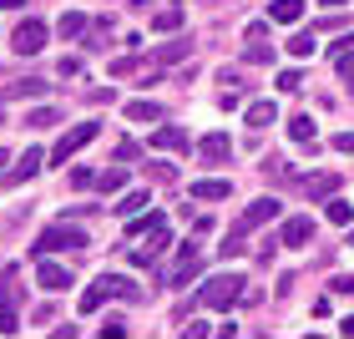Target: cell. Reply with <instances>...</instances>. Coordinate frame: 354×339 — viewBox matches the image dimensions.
Listing matches in <instances>:
<instances>
[{
    "label": "cell",
    "mask_w": 354,
    "mask_h": 339,
    "mask_svg": "<svg viewBox=\"0 0 354 339\" xmlns=\"http://www.w3.org/2000/svg\"><path fill=\"white\" fill-rule=\"evenodd\" d=\"M127 122H157V107L152 102H127Z\"/></svg>",
    "instance_id": "cell-28"
},
{
    "label": "cell",
    "mask_w": 354,
    "mask_h": 339,
    "mask_svg": "<svg viewBox=\"0 0 354 339\" xmlns=\"http://www.w3.org/2000/svg\"><path fill=\"white\" fill-rule=\"evenodd\" d=\"M283 46H288V56H299V61H304V56H314V36H309V30H299V36H288Z\"/></svg>",
    "instance_id": "cell-27"
},
{
    "label": "cell",
    "mask_w": 354,
    "mask_h": 339,
    "mask_svg": "<svg viewBox=\"0 0 354 339\" xmlns=\"http://www.w3.org/2000/svg\"><path fill=\"white\" fill-rule=\"evenodd\" d=\"M30 96H46V82H36V76H21V82H10L6 91H0V102H30Z\"/></svg>",
    "instance_id": "cell-15"
},
{
    "label": "cell",
    "mask_w": 354,
    "mask_h": 339,
    "mask_svg": "<svg viewBox=\"0 0 354 339\" xmlns=\"http://www.w3.org/2000/svg\"><path fill=\"white\" fill-rule=\"evenodd\" d=\"M157 223H167L162 213H137V218H127V238H142V233H152Z\"/></svg>",
    "instance_id": "cell-23"
},
{
    "label": "cell",
    "mask_w": 354,
    "mask_h": 339,
    "mask_svg": "<svg viewBox=\"0 0 354 339\" xmlns=\"http://www.w3.org/2000/svg\"><path fill=\"white\" fill-rule=\"evenodd\" d=\"M288 137H294V142H304V147H309V142L319 137V127H314V117H309V111H299V117H288Z\"/></svg>",
    "instance_id": "cell-21"
},
{
    "label": "cell",
    "mask_w": 354,
    "mask_h": 339,
    "mask_svg": "<svg viewBox=\"0 0 354 339\" xmlns=\"http://www.w3.org/2000/svg\"><path fill=\"white\" fill-rule=\"evenodd\" d=\"M96 132H102V122H76L71 132L51 147V163H66V157H76V152L86 147V142H96Z\"/></svg>",
    "instance_id": "cell-5"
},
{
    "label": "cell",
    "mask_w": 354,
    "mask_h": 339,
    "mask_svg": "<svg viewBox=\"0 0 354 339\" xmlns=\"http://www.w3.org/2000/svg\"><path fill=\"white\" fill-rule=\"evenodd\" d=\"M319 6H329V10H344V6H349V0H319Z\"/></svg>",
    "instance_id": "cell-41"
},
{
    "label": "cell",
    "mask_w": 354,
    "mask_h": 339,
    "mask_svg": "<svg viewBox=\"0 0 354 339\" xmlns=\"http://www.w3.org/2000/svg\"><path fill=\"white\" fill-rule=\"evenodd\" d=\"M339 329H344V334H354V314H349V319H344V324H339Z\"/></svg>",
    "instance_id": "cell-43"
},
{
    "label": "cell",
    "mask_w": 354,
    "mask_h": 339,
    "mask_svg": "<svg viewBox=\"0 0 354 339\" xmlns=\"http://www.w3.org/2000/svg\"><path fill=\"white\" fill-rule=\"evenodd\" d=\"M117 294H127L132 299L137 288H132V279H122V273H102V279H96L86 294H82V314H91V309H102L106 299H117Z\"/></svg>",
    "instance_id": "cell-4"
},
{
    "label": "cell",
    "mask_w": 354,
    "mask_h": 339,
    "mask_svg": "<svg viewBox=\"0 0 354 339\" xmlns=\"http://www.w3.org/2000/svg\"><path fill=\"white\" fill-rule=\"evenodd\" d=\"M324 218H329V223H339V228H349V223H354V203H344V198H329Z\"/></svg>",
    "instance_id": "cell-24"
},
{
    "label": "cell",
    "mask_w": 354,
    "mask_h": 339,
    "mask_svg": "<svg viewBox=\"0 0 354 339\" xmlns=\"http://www.w3.org/2000/svg\"><path fill=\"white\" fill-rule=\"evenodd\" d=\"M238 294H243V279H238V273H213V279L198 288V304L203 309H228V304H238Z\"/></svg>",
    "instance_id": "cell-3"
},
{
    "label": "cell",
    "mask_w": 354,
    "mask_h": 339,
    "mask_svg": "<svg viewBox=\"0 0 354 339\" xmlns=\"http://www.w3.org/2000/svg\"><path fill=\"white\" fill-rule=\"evenodd\" d=\"M56 71H61V76H82V71H86V61H82V56H61V66H56Z\"/></svg>",
    "instance_id": "cell-33"
},
{
    "label": "cell",
    "mask_w": 354,
    "mask_h": 339,
    "mask_svg": "<svg viewBox=\"0 0 354 339\" xmlns=\"http://www.w3.org/2000/svg\"><path fill=\"white\" fill-rule=\"evenodd\" d=\"M147 172H152V183H162V187H167V183H177V167H172V163H152Z\"/></svg>",
    "instance_id": "cell-31"
},
{
    "label": "cell",
    "mask_w": 354,
    "mask_h": 339,
    "mask_svg": "<svg viewBox=\"0 0 354 339\" xmlns=\"http://www.w3.org/2000/svg\"><path fill=\"white\" fill-rule=\"evenodd\" d=\"M41 163H51V152H41V147L21 152V157H15V167H6V187H21L26 177H36V172H41Z\"/></svg>",
    "instance_id": "cell-7"
},
{
    "label": "cell",
    "mask_w": 354,
    "mask_h": 339,
    "mask_svg": "<svg viewBox=\"0 0 354 339\" xmlns=\"http://www.w3.org/2000/svg\"><path fill=\"white\" fill-rule=\"evenodd\" d=\"M96 183H102V192H117V187L127 183V167L117 163V167H111V172H102V177H96Z\"/></svg>",
    "instance_id": "cell-30"
},
{
    "label": "cell",
    "mask_w": 354,
    "mask_h": 339,
    "mask_svg": "<svg viewBox=\"0 0 354 339\" xmlns=\"http://www.w3.org/2000/svg\"><path fill=\"white\" fill-rule=\"evenodd\" d=\"M0 6H6V10H21V6H26V0H0Z\"/></svg>",
    "instance_id": "cell-42"
},
{
    "label": "cell",
    "mask_w": 354,
    "mask_h": 339,
    "mask_svg": "<svg viewBox=\"0 0 354 339\" xmlns=\"http://www.w3.org/2000/svg\"><path fill=\"white\" fill-rule=\"evenodd\" d=\"M51 122H61L56 107H30V111H26V127H30V132H36V127H51Z\"/></svg>",
    "instance_id": "cell-25"
},
{
    "label": "cell",
    "mask_w": 354,
    "mask_h": 339,
    "mask_svg": "<svg viewBox=\"0 0 354 339\" xmlns=\"http://www.w3.org/2000/svg\"><path fill=\"white\" fill-rule=\"evenodd\" d=\"M329 288H334V294H354V273H339V279H334Z\"/></svg>",
    "instance_id": "cell-37"
},
{
    "label": "cell",
    "mask_w": 354,
    "mask_h": 339,
    "mask_svg": "<svg viewBox=\"0 0 354 339\" xmlns=\"http://www.w3.org/2000/svg\"><path fill=\"white\" fill-rule=\"evenodd\" d=\"M46 41H51V30H46L41 21H21V26H15V41H10V46H15L21 56H36Z\"/></svg>",
    "instance_id": "cell-8"
},
{
    "label": "cell",
    "mask_w": 354,
    "mask_h": 339,
    "mask_svg": "<svg viewBox=\"0 0 354 339\" xmlns=\"http://www.w3.org/2000/svg\"><path fill=\"white\" fill-rule=\"evenodd\" d=\"M91 183H96L91 167H76V172H71V187H91Z\"/></svg>",
    "instance_id": "cell-35"
},
{
    "label": "cell",
    "mask_w": 354,
    "mask_h": 339,
    "mask_svg": "<svg viewBox=\"0 0 354 339\" xmlns=\"http://www.w3.org/2000/svg\"><path fill=\"white\" fill-rule=\"evenodd\" d=\"M268 21H279V26H299V21H304V0H273V6H268Z\"/></svg>",
    "instance_id": "cell-19"
},
{
    "label": "cell",
    "mask_w": 354,
    "mask_h": 339,
    "mask_svg": "<svg viewBox=\"0 0 354 339\" xmlns=\"http://www.w3.org/2000/svg\"><path fill=\"white\" fill-rule=\"evenodd\" d=\"M198 157H203V163H228V157H233L228 132H207V137L198 142Z\"/></svg>",
    "instance_id": "cell-11"
},
{
    "label": "cell",
    "mask_w": 354,
    "mask_h": 339,
    "mask_svg": "<svg viewBox=\"0 0 354 339\" xmlns=\"http://www.w3.org/2000/svg\"><path fill=\"white\" fill-rule=\"evenodd\" d=\"M86 244H91V238L82 228H71V223H51V228L36 238V258L41 253H82Z\"/></svg>",
    "instance_id": "cell-2"
},
{
    "label": "cell",
    "mask_w": 354,
    "mask_h": 339,
    "mask_svg": "<svg viewBox=\"0 0 354 339\" xmlns=\"http://www.w3.org/2000/svg\"><path fill=\"white\" fill-rule=\"evenodd\" d=\"M167 244H172V233H167V223H157V228H152V233H142V248H137L132 258H137V264H157V253H162Z\"/></svg>",
    "instance_id": "cell-10"
},
{
    "label": "cell",
    "mask_w": 354,
    "mask_h": 339,
    "mask_svg": "<svg viewBox=\"0 0 354 339\" xmlns=\"http://www.w3.org/2000/svg\"><path fill=\"white\" fill-rule=\"evenodd\" d=\"M314 238V218H288L283 228H279V244L283 248H304Z\"/></svg>",
    "instance_id": "cell-12"
},
{
    "label": "cell",
    "mask_w": 354,
    "mask_h": 339,
    "mask_svg": "<svg viewBox=\"0 0 354 339\" xmlns=\"http://www.w3.org/2000/svg\"><path fill=\"white\" fill-rule=\"evenodd\" d=\"M344 51H354V36H339V41H334V46H329V56H334V61H339Z\"/></svg>",
    "instance_id": "cell-38"
},
{
    "label": "cell",
    "mask_w": 354,
    "mask_h": 339,
    "mask_svg": "<svg viewBox=\"0 0 354 339\" xmlns=\"http://www.w3.org/2000/svg\"><path fill=\"white\" fill-rule=\"evenodd\" d=\"M304 198H334L339 192V172H314V177H304Z\"/></svg>",
    "instance_id": "cell-13"
},
{
    "label": "cell",
    "mask_w": 354,
    "mask_h": 339,
    "mask_svg": "<svg viewBox=\"0 0 354 339\" xmlns=\"http://www.w3.org/2000/svg\"><path fill=\"white\" fill-rule=\"evenodd\" d=\"M273 218H279V203H273V198H253L243 208V218H238V228L253 233V228H263V223H273Z\"/></svg>",
    "instance_id": "cell-9"
},
{
    "label": "cell",
    "mask_w": 354,
    "mask_h": 339,
    "mask_svg": "<svg viewBox=\"0 0 354 339\" xmlns=\"http://www.w3.org/2000/svg\"><path fill=\"white\" fill-rule=\"evenodd\" d=\"M102 334H106V339H122V334H127V324H122V319H106Z\"/></svg>",
    "instance_id": "cell-39"
},
{
    "label": "cell",
    "mask_w": 354,
    "mask_h": 339,
    "mask_svg": "<svg viewBox=\"0 0 354 339\" xmlns=\"http://www.w3.org/2000/svg\"><path fill=\"white\" fill-rule=\"evenodd\" d=\"M334 66H339V76H344V86L354 91V51H344L339 61H334Z\"/></svg>",
    "instance_id": "cell-32"
},
{
    "label": "cell",
    "mask_w": 354,
    "mask_h": 339,
    "mask_svg": "<svg viewBox=\"0 0 354 339\" xmlns=\"http://www.w3.org/2000/svg\"><path fill=\"white\" fill-rule=\"evenodd\" d=\"M36 284L46 288V294H66L76 279H71V273L61 268V264H51V253H41V258H36Z\"/></svg>",
    "instance_id": "cell-6"
},
{
    "label": "cell",
    "mask_w": 354,
    "mask_h": 339,
    "mask_svg": "<svg viewBox=\"0 0 354 339\" xmlns=\"http://www.w3.org/2000/svg\"><path fill=\"white\" fill-rule=\"evenodd\" d=\"M198 273H203V253H183V258H177V268H172V288H187Z\"/></svg>",
    "instance_id": "cell-18"
},
{
    "label": "cell",
    "mask_w": 354,
    "mask_h": 339,
    "mask_svg": "<svg viewBox=\"0 0 354 339\" xmlns=\"http://www.w3.org/2000/svg\"><path fill=\"white\" fill-rule=\"evenodd\" d=\"M187 56H192V41H187V36H177V41H162V46L152 51V61H157V66H172V61H187Z\"/></svg>",
    "instance_id": "cell-14"
},
{
    "label": "cell",
    "mask_w": 354,
    "mask_h": 339,
    "mask_svg": "<svg viewBox=\"0 0 354 339\" xmlns=\"http://www.w3.org/2000/svg\"><path fill=\"white\" fill-rule=\"evenodd\" d=\"M273 117H279V102H253V107H248V127H253V132L273 127Z\"/></svg>",
    "instance_id": "cell-22"
},
{
    "label": "cell",
    "mask_w": 354,
    "mask_h": 339,
    "mask_svg": "<svg viewBox=\"0 0 354 339\" xmlns=\"http://www.w3.org/2000/svg\"><path fill=\"white\" fill-rule=\"evenodd\" d=\"M137 152H142V147H137V142H132V137H127V142H117V157H122V163H132V157H137Z\"/></svg>",
    "instance_id": "cell-36"
},
{
    "label": "cell",
    "mask_w": 354,
    "mask_h": 339,
    "mask_svg": "<svg viewBox=\"0 0 354 339\" xmlns=\"http://www.w3.org/2000/svg\"><path fill=\"white\" fill-rule=\"evenodd\" d=\"M334 152H354V132H339V137H334Z\"/></svg>",
    "instance_id": "cell-40"
},
{
    "label": "cell",
    "mask_w": 354,
    "mask_h": 339,
    "mask_svg": "<svg viewBox=\"0 0 354 339\" xmlns=\"http://www.w3.org/2000/svg\"><path fill=\"white\" fill-rule=\"evenodd\" d=\"M157 30H183V10L177 6H167V10H157V21H152Z\"/></svg>",
    "instance_id": "cell-29"
},
{
    "label": "cell",
    "mask_w": 354,
    "mask_h": 339,
    "mask_svg": "<svg viewBox=\"0 0 354 339\" xmlns=\"http://www.w3.org/2000/svg\"><path fill=\"white\" fill-rule=\"evenodd\" d=\"M21 304H26V288L15 279V268L0 273V334H21Z\"/></svg>",
    "instance_id": "cell-1"
},
{
    "label": "cell",
    "mask_w": 354,
    "mask_h": 339,
    "mask_svg": "<svg viewBox=\"0 0 354 339\" xmlns=\"http://www.w3.org/2000/svg\"><path fill=\"white\" fill-rule=\"evenodd\" d=\"M233 183H223V177H203V183H192V203H218V198H228Z\"/></svg>",
    "instance_id": "cell-16"
},
{
    "label": "cell",
    "mask_w": 354,
    "mask_h": 339,
    "mask_svg": "<svg viewBox=\"0 0 354 339\" xmlns=\"http://www.w3.org/2000/svg\"><path fill=\"white\" fill-rule=\"evenodd\" d=\"M183 147H187L183 127H157V132H152V152H183Z\"/></svg>",
    "instance_id": "cell-17"
},
{
    "label": "cell",
    "mask_w": 354,
    "mask_h": 339,
    "mask_svg": "<svg viewBox=\"0 0 354 339\" xmlns=\"http://www.w3.org/2000/svg\"><path fill=\"white\" fill-rule=\"evenodd\" d=\"M304 86V71H279V91H299Z\"/></svg>",
    "instance_id": "cell-34"
},
{
    "label": "cell",
    "mask_w": 354,
    "mask_h": 339,
    "mask_svg": "<svg viewBox=\"0 0 354 339\" xmlns=\"http://www.w3.org/2000/svg\"><path fill=\"white\" fill-rule=\"evenodd\" d=\"M56 30H61V36H66V41H82L86 30H91V21H86L82 10H66V15H61V21H56Z\"/></svg>",
    "instance_id": "cell-20"
},
{
    "label": "cell",
    "mask_w": 354,
    "mask_h": 339,
    "mask_svg": "<svg viewBox=\"0 0 354 339\" xmlns=\"http://www.w3.org/2000/svg\"><path fill=\"white\" fill-rule=\"evenodd\" d=\"M142 208H147V192H142V187H137V192H127V198L117 203V218H137V213H142Z\"/></svg>",
    "instance_id": "cell-26"
}]
</instances>
